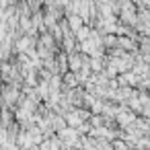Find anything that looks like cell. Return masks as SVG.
I'll list each match as a JSON object with an SVG mask.
<instances>
[{
	"instance_id": "obj_1",
	"label": "cell",
	"mask_w": 150,
	"mask_h": 150,
	"mask_svg": "<svg viewBox=\"0 0 150 150\" xmlns=\"http://www.w3.org/2000/svg\"><path fill=\"white\" fill-rule=\"evenodd\" d=\"M21 99H23V91H21L19 86H13V84H4V86H2V101H4V107H8V109L15 111V109L19 107Z\"/></svg>"
},
{
	"instance_id": "obj_6",
	"label": "cell",
	"mask_w": 150,
	"mask_h": 150,
	"mask_svg": "<svg viewBox=\"0 0 150 150\" xmlns=\"http://www.w3.org/2000/svg\"><path fill=\"white\" fill-rule=\"evenodd\" d=\"M91 31H93V27H88V25H84L78 33H76V39H78V43H82V41H86V39H91Z\"/></svg>"
},
{
	"instance_id": "obj_7",
	"label": "cell",
	"mask_w": 150,
	"mask_h": 150,
	"mask_svg": "<svg viewBox=\"0 0 150 150\" xmlns=\"http://www.w3.org/2000/svg\"><path fill=\"white\" fill-rule=\"evenodd\" d=\"M33 150H35V148H33Z\"/></svg>"
},
{
	"instance_id": "obj_2",
	"label": "cell",
	"mask_w": 150,
	"mask_h": 150,
	"mask_svg": "<svg viewBox=\"0 0 150 150\" xmlns=\"http://www.w3.org/2000/svg\"><path fill=\"white\" fill-rule=\"evenodd\" d=\"M39 45H43V47H47L52 54H58L60 52V43L56 41V37L50 33V31H45V33H41L39 35V41H37Z\"/></svg>"
},
{
	"instance_id": "obj_3",
	"label": "cell",
	"mask_w": 150,
	"mask_h": 150,
	"mask_svg": "<svg viewBox=\"0 0 150 150\" xmlns=\"http://www.w3.org/2000/svg\"><path fill=\"white\" fill-rule=\"evenodd\" d=\"M58 138H60L64 144H68V146H74V144H78V132H76L74 127H66V129L58 132Z\"/></svg>"
},
{
	"instance_id": "obj_4",
	"label": "cell",
	"mask_w": 150,
	"mask_h": 150,
	"mask_svg": "<svg viewBox=\"0 0 150 150\" xmlns=\"http://www.w3.org/2000/svg\"><path fill=\"white\" fill-rule=\"evenodd\" d=\"M66 21H68V27H70V31H72L74 35L84 27V21H82L80 15H70V17H66Z\"/></svg>"
},
{
	"instance_id": "obj_5",
	"label": "cell",
	"mask_w": 150,
	"mask_h": 150,
	"mask_svg": "<svg viewBox=\"0 0 150 150\" xmlns=\"http://www.w3.org/2000/svg\"><path fill=\"white\" fill-rule=\"evenodd\" d=\"M62 78H64V86L66 88H78L80 86V78H78L76 72H66Z\"/></svg>"
}]
</instances>
